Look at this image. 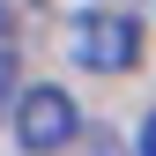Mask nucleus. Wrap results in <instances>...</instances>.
I'll list each match as a JSON object with an SVG mask.
<instances>
[{"mask_svg":"<svg viewBox=\"0 0 156 156\" xmlns=\"http://www.w3.org/2000/svg\"><path fill=\"white\" fill-rule=\"evenodd\" d=\"M67 60L89 67V74H134L141 67V15L104 8V0L67 15Z\"/></svg>","mask_w":156,"mask_h":156,"instance_id":"obj_1","label":"nucleus"},{"mask_svg":"<svg viewBox=\"0 0 156 156\" xmlns=\"http://www.w3.org/2000/svg\"><path fill=\"white\" fill-rule=\"evenodd\" d=\"M15 141H23L30 156H60L67 141H82V104L60 89V82H30L15 89Z\"/></svg>","mask_w":156,"mask_h":156,"instance_id":"obj_2","label":"nucleus"},{"mask_svg":"<svg viewBox=\"0 0 156 156\" xmlns=\"http://www.w3.org/2000/svg\"><path fill=\"white\" fill-rule=\"evenodd\" d=\"M15 89H23V60H15V37H8V23H0V112L15 104Z\"/></svg>","mask_w":156,"mask_h":156,"instance_id":"obj_3","label":"nucleus"},{"mask_svg":"<svg viewBox=\"0 0 156 156\" xmlns=\"http://www.w3.org/2000/svg\"><path fill=\"white\" fill-rule=\"evenodd\" d=\"M134 156H156V112L141 119V134H134Z\"/></svg>","mask_w":156,"mask_h":156,"instance_id":"obj_4","label":"nucleus"},{"mask_svg":"<svg viewBox=\"0 0 156 156\" xmlns=\"http://www.w3.org/2000/svg\"><path fill=\"white\" fill-rule=\"evenodd\" d=\"M89 149H97V156H119V141H112V134H97V141H89Z\"/></svg>","mask_w":156,"mask_h":156,"instance_id":"obj_5","label":"nucleus"},{"mask_svg":"<svg viewBox=\"0 0 156 156\" xmlns=\"http://www.w3.org/2000/svg\"><path fill=\"white\" fill-rule=\"evenodd\" d=\"M149 8H156V0H149Z\"/></svg>","mask_w":156,"mask_h":156,"instance_id":"obj_6","label":"nucleus"}]
</instances>
